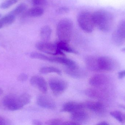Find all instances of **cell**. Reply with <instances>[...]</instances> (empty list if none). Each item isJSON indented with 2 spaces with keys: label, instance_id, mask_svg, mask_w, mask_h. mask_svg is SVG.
Masks as SVG:
<instances>
[{
  "label": "cell",
  "instance_id": "20",
  "mask_svg": "<svg viewBox=\"0 0 125 125\" xmlns=\"http://www.w3.org/2000/svg\"><path fill=\"white\" fill-rule=\"evenodd\" d=\"M56 45L58 48L62 51L75 54H78V51L69 45L68 43L59 41L56 43Z\"/></svg>",
  "mask_w": 125,
  "mask_h": 125
},
{
  "label": "cell",
  "instance_id": "1",
  "mask_svg": "<svg viewBox=\"0 0 125 125\" xmlns=\"http://www.w3.org/2000/svg\"><path fill=\"white\" fill-rule=\"evenodd\" d=\"M31 95L27 93L20 95L9 94L5 96L3 104L7 109L11 111L20 110L31 102Z\"/></svg>",
  "mask_w": 125,
  "mask_h": 125
},
{
  "label": "cell",
  "instance_id": "38",
  "mask_svg": "<svg viewBox=\"0 0 125 125\" xmlns=\"http://www.w3.org/2000/svg\"><path fill=\"white\" fill-rule=\"evenodd\" d=\"M2 92H3V91H2V90H1L0 89V95H1V94L2 93Z\"/></svg>",
  "mask_w": 125,
  "mask_h": 125
},
{
  "label": "cell",
  "instance_id": "28",
  "mask_svg": "<svg viewBox=\"0 0 125 125\" xmlns=\"http://www.w3.org/2000/svg\"><path fill=\"white\" fill-rule=\"evenodd\" d=\"M64 122L61 120L59 119H53L48 120L46 125H62Z\"/></svg>",
  "mask_w": 125,
  "mask_h": 125
},
{
  "label": "cell",
  "instance_id": "23",
  "mask_svg": "<svg viewBox=\"0 0 125 125\" xmlns=\"http://www.w3.org/2000/svg\"><path fill=\"white\" fill-rule=\"evenodd\" d=\"M27 9V5L25 3H21L18 4L13 10L11 11L10 13L16 17L21 14L24 13L26 11Z\"/></svg>",
  "mask_w": 125,
  "mask_h": 125
},
{
  "label": "cell",
  "instance_id": "4",
  "mask_svg": "<svg viewBox=\"0 0 125 125\" xmlns=\"http://www.w3.org/2000/svg\"><path fill=\"white\" fill-rule=\"evenodd\" d=\"M78 23L82 29L87 33L92 32L95 27L93 14L87 11L79 13L77 18Z\"/></svg>",
  "mask_w": 125,
  "mask_h": 125
},
{
  "label": "cell",
  "instance_id": "33",
  "mask_svg": "<svg viewBox=\"0 0 125 125\" xmlns=\"http://www.w3.org/2000/svg\"><path fill=\"white\" fill-rule=\"evenodd\" d=\"M118 78L119 79H122L125 78V70H122L118 73Z\"/></svg>",
  "mask_w": 125,
  "mask_h": 125
},
{
  "label": "cell",
  "instance_id": "41",
  "mask_svg": "<svg viewBox=\"0 0 125 125\" xmlns=\"http://www.w3.org/2000/svg\"><path fill=\"white\" fill-rule=\"evenodd\" d=\"M1 17V14H0V18Z\"/></svg>",
  "mask_w": 125,
  "mask_h": 125
},
{
  "label": "cell",
  "instance_id": "9",
  "mask_svg": "<svg viewBox=\"0 0 125 125\" xmlns=\"http://www.w3.org/2000/svg\"><path fill=\"white\" fill-rule=\"evenodd\" d=\"M37 103L39 106L46 109L54 110L56 108L54 101L46 95H39L37 99Z\"/></svg>",
  "mask_w": 125,
  "mask_h": 125
},
{
  "label": "cell",
  "instance_id": "32",
  "mask_svg": "<svg viewBox=\"0 0 125 125\" xmlns=\"http://www.w3.org/2000/svg\"><path fill=\"white\" fill-rule=\"evenodd\" d=\"M9 125V122L4 118L0 117V125Z\"/></svg>",
  "mask_w": 125,
  "mask_h": 125
},
{
  "label": "cell",
  "instance_id": "22",
  "mask_svg": "<svg viewBox=\"0 0 125 125\" xmlns=\"http://www.w3.org/2000/svg\"><path fill=\"white\" fill-rule=\"evenodd\" d=\"M15 17V16L9 13L1 18L0 19V22L3 26L9 25L14 23Z\"/></svg>",
  "mask_w": 125,
  "mask_h": 125
},
{
  "label": "cell",
  "instance_id": "30",
  "mask_svg": "<svg viewBox=\"0 0 125 125\" xmlns=\"http://www.w3.org/2000/svg\"><path fill=\"white\" fill-rule=\"evenodd\" d=\"M28 79V75L25 73H21L18 77V80L21 81H26Z\"/></svg>",
  "mask_w": 125,
  "mask_h": 125
},
{
  "label": "cell",
  "instance_id": "8",
  "mask_svg": "<svg viewBox=\"0 0 125 125\" xmlns=\"http://www.w3.org/2000/svg\"><path fill=\"white\" fill-rule=\"evenodd\" d=\"M97 61L100 71H111L114 70L115 68L116 64L114 60L108 57H98Z\"/></svg>",
  "mask_w": 125,
  "mask_h": 125
},
{
  "label": "cell",
  "instance_id": "3",
  "mask_svg": "<svg viewBox=\"0 0 125 125\" xmlns=\"http://www.w3.org/2000/svg\"><path fill=\"white\" fill-rule=\"evenodd\" d=\"M73 29V23L68 18L59 21L56 27V33L59 41L69 43L70 41Z\"/></svg>",
  "mask_w": 125,
  "mask_h": 125
},
{
  "label": "cell",
  "instance_id": "5",
  "mask_svg": "<svg viewBox=\"0 0 125 125\" xmlns=\"http://www.w3.org/2000/svg\"><path fill=\"white\" fill-rule=\"evenodd\" d=\"M36 48L40 51L50 55L65 56L62 51L59 49L56 45L48 42V41H40L36 43Z\"/></svg>",
  "mask_w": 125,
  "mask_h": 125
},
{
  "label": "cell",
  "instance_id": "34",
  "mask_svg": "<svg viewBox=\"0 0 125 125\" xmlns=\"http://www.w3.org/2000/svg\"><path fill=\"white\" fill-rule=\"evenodd\" d=\"M79 125L78 123L73 122V121H69V122H64L63 125Z\"/></svg>",
  "mask_w": 125,
  "mask_h": 125
},
{
  "label": "cell",
  "instance_id": "40",
  "mask_svg": "<svg viewBox=\"0 0 125 125\" xmlns=\"http://www.w3.org/2000/svg\"><path fill=\"white\" fill-rule=\"evenodd\" d=\"M123 51H125V48H124V49H123Z\"/></svg>",
  "mask_w": 125,
  "mask_h": 125
},
{
  "label": "cell",
  "instance_id": "17",
  "mask_svg": "<svg viewBox=\"0 0 125 125\" xmlns=\"http://www.w3.org/2000/svg\"><path fill=\"white\" fill-rule=\"evenodd\" d=\"M98 58L90 56L86 58L85 63L88 69L94 72L100 71L98 65Z\"/></svg>",
  "mask_w": 125,
  "mask_h": 125
},
{
  "label": "cell",
  "instance_id": "11",
  "mask_svg": "<svg viewBox=\"0 0 125 125\" xmlns=\"http://www.w3.org/2000/svg\"><path fill=\"white\" fill-rule=\"evenodd\" d=\"M109 81L107 76L104 74H96L92 76L89 80V84L94 87H100L106 84Z\"/></svg>",
  "mask_w": 125,
  "mask_h": 125
},
{
  "label": "cell",
  "instance_id": "24",
  "mask_svg": "<svg viewBox=\"0 0 125 125\" xmlns=\"http://www.w3.org/2000/svg\"><path fill=\"white\" fill-rule=\"evenodd\" d=\"M31 58L36 59H40L44 61L53 62V57L47 56L40 53L37 52H32L30 55Z\"/></svg>",
  "mask_w": 125,
  "mask_h": 125
},
{
  "label": "cell",
  "instance_id": "25",
  "mask_svg": "<svg viewBox=\"0 0 125 125\" xmlns=\"http://www.w3.org/2000/svg\"><path fill=\"white\" fill-rule=\"evenodd\" d=\"M40 73L43 74L50 73H56L58 75H61L62 72L59 69L54 67H44L40 70Z\"/></svg>",
  "mask_w": 125,
  "mask_h": 125
},
{
  "label": "cell",
  "instance_id": "13",
  "mask_svg": "<svg viewBox=\"0 0 125 125\" xmlns=\"http://www.w3.org/2000/svg\"><path fill=\"white\" fill-rule=\"evenodd\" d=\"M65 72L68 75L74 78H82L85 77L87 74L86 70L78 66L71 68L67 67Z\"/></svg>",
  "mask_w": 125,
  "mask_h": 125
},
{
  "label": "cell",
  "instance_id": "29",
  "mask_svg": "<svg viewBox=\"0 0 125 125\" xmlns=\"http://www.w3.org/2000/svg\"><path fill=\"white\" fill-rule=\"evenodd\" d=\"M31 1L34 6H40L44 4L47 0H31Z\"/></svg>",
  "mask_w": 125,
  "mask_h": 125
},
{
  "label": "cell",
  "instance_id": "35",
  "mask_svg": "<svg viewBox=\"0 0 125 125\" xmlns=\"http://www.w3.org/2000/svg\"><path fill=\"white\" fill-rule=\"evenodd\" d=\"M33 125H42V123L38 120H34L33 122Z\"/></svg>",
  "mask_w": 125,
  "mask_h": 125
},
{
  "label": "cell",
  "instance_id": "6",
  "mask_svg": "<svg viewBox=\"0 0 125 125\" xmlns=\"http://www.w3.org/2000/svg\"><path fill=\"white\" fill-rule=\"evenodd\" d=\"M49 84L53 93L55 96L62 94L67 89L68 85L64 80L55 78L50 79Z\"/></svg>",
  "mask_w": 125,
  "mask_h": 125
},
{
  "label": "cell",
  "instance_id": "19",
  "mask_svg": "<svg viewBox=\"0 0 125 125\" xmlns=\"http://www.w3.org/2000/svg\"><path fill=\"white\" fill-rule=\"evenodd\" d=\"M52 29L48 25L42 26L40 32V38L42 41H48L50 39L52 34Z\"/></svg>",
  "mask_w": 125,
  "mask_h": 125
},
{
  "label": "cell",
  "instance_id": "7",
  "mask_svg": "<svg viewBox=\"0 0 125 125\" xmlns=\"http://www.w3.org/2000/svg\"><path fill=\"white\" fill-rule=\"evenodd\" d=\"M113 42L117 45H120L125 43V20L119 23L113 32L112 36Z\"/></svg>",
  "mask_w": 125,
  "mask_h": 125
},
{
  "label": "cell",
  "instance_id": "14",
  "mask_svg": "<svg viewBox=\"0 0 125 125\" xmlns=\"http://www.w3.org/2000/svg\"><path fill=\"white\" fill-rule=\"evenodd\" d=\"M89 116L87 112L81 110L72 113L71 118L72 121L81 125V123L84 122L88 120L89 117Z\"/></svg>",
  "mask_w": 125,
  "mask_h": 125
},
{
  "label": "cell",
  "instance_id": "37",
  "mask_svg": "<svg viewBox=\"0 0 125 125\" xmlns=\"http://www.w3.org/2000/svg\"><path fill=\"white\" fill-rule=\"evenodd\" d=\"M3 27V25H2L0 22V29H1Z\"/></svg>",
  "mask_w": 125,
  "mask_h": 125
},
{
  "label": "cell",
  "instance_id": "39",
  "mask_svg": "<svg viewBox=\"0 0 125 125\" xmlns=\"http://www.w3.org/2000/svg\"><path fill=\"white\" fill-rule=\"evenodd\" d=\"M124 121H125V114H124Z\"/></svg>",
  "mask_w": 125,
  "mask_h": 125
},
{
  "label": "cell",
  "instance_id": "27",
  "mask_svg": "<svg viewBox=\"0 0 125 125\" xmlns=\"http://www.w3.org/2000/svg\"><path fill=\"white\" fill-rule=\"evenodd\" d=\"M17 1L18 0H6L1 4L0 8L2 9H8L15 4Z\"/></svg>",
  "mask_w": 125,
  "mask_h": 125
},
{
  "label": "cell",
  "instance_id": "18",
  "mask_svg": "<svg viewBox=\"0 0 125 125\" xmlns=\"http://www.w3.org/2000/svg\"><path fill=\"white\" fill-rule=\"evenodd\" d=\"M53 62L59 63L67 68H74L78 66L74 61L67 58L61 57H53Z\"/></svg>",
  "mask_w": 125,
  "mask_h": 125
},
{
  "label": "cell",
  "instance_id": "31",
  "mask_svg": "<svg viewBox=\"0 0 125 125\" xmlns=\"http://www.w3.org/2000/svg\"><path fill=\"white\" fill-rule=\"evenodd\" d=\"M69 9L66 7H61L58 9V12L60 13H65L68 12Z\"/></svg>",
  "mask_w": 125,
  "mask_h": 125
},
{
  "label": "cell",
  "instance_id": "26",
  "mask_svg": "<svg viewBox=\"0 0 125 125\" xmlns=\"http://www.w3.org/2000/svg\"><path fill=\"white\" fill-rule=\"evenodd\" d=\"M110 115L120 123H124V114L118 111H113L110 113Z\"/></svg>",
  "mask_w": 125,
  "mask_h": 125
},
{
  "label": "cell",
  "instance_id": "21",
  "mask_svg": "<svg viewBox=\"0 0 125 125\" xmlns=\"http://www.w3.org/2000/svg\"><path fill=\"white\" fill-rule=\"evenodd\" d=\"M85 93L87 96L94 99H101L103 97V92L97 89H87L85 91Z\"/></svg>",
  "mask_w": 125,
  "mask_h": 125
},
{
  "label": "cell",
  "instance_id": "10",
  "mask_svg": "<svg viewBox=\"0 0 125 125\" xmlns=\"http://www.w3.org/2000/svg\"><path fill=\"white\" fill-rule=\"evenodd\" d=\"M30 83L32 86L37 88L41 92L45 93L47 91V84L42 77L39 76H32L30 80Z\"/></svg>",
  "mask_w": 125,
  "mask_h": 125
},
{
  "label": "cell",
  "instance_id": "16",
  "mask_svg": "<svg viewBox=\"0 0 125 125\" xmlns=\"http://www.w3.org/2000/svg\"><path fill=\"white\" fill-rule=\"evenodd\" d=\"M44 13V10L40 6H34L26 10L23 13V15L30 17H37L42 15Z\"/></svg>",
  "mask_w": 125,
  "mask_h": 125
},
{
  "label": "cell",
  "instance_id": "2",
  "mask_svg": "<svg viewBox=\"0 0 125 125\" xmlns=\"http://www.w3.org/2000/svg\"><path fill=\"white\" fill-rule=\"evenodd\" d=\"M95 26L102 31L108 32L112 28L114 17L111 13L103 10H97L93 14Z\"/></svg>",
  "mask_w": 125,
  "mask_h": 125
},
{
  "label": "cell",
  "instance_id": "15",
  "mask_svg": "<svg viewBox=\"0 0 125 125\" xmlns=\"http://www.w3.org/2000/svg\"><path fill=\"white\" fill-rule=\"evenodd\" d=\"M84 103L85 108L95 113H101L104 110V105L101 102L89 101Z\"/></svg>",
  "mask_w": 125,
  "mask_h": 125
},
{
  "label": "cell",
  "instance_id": "12",
  "mask_svg": "<svg viewBox=\"0 0 125 125\" xmlns=\"http://www.w3.org/2000/svg\"><path fill=\"white\" fill-rule=\"evenodd\" d=\"M84 108H85L84 103L72 101L68 102L63 105L62 109V111L73 113L76 111L82 110Z\"/></svg>",
  "mask_w": 125,
  "mask_h": 125
},
{
  "label": "cell",
  "instance_id": "36",
  "mask_svg": "<svg viewBox=\"0 0 125 125\" xmlns=\"http://www.w3.org/2000/svg\"><path fill=\"white\" fill-rule=\"evenodd\" d=\"M97 125H109V123H108L107 122H105V121H103V122H100L99 123H98Z\"/></svg>",
  "mask_w": 125,
  "mask_h": 125
}]
</instances>
